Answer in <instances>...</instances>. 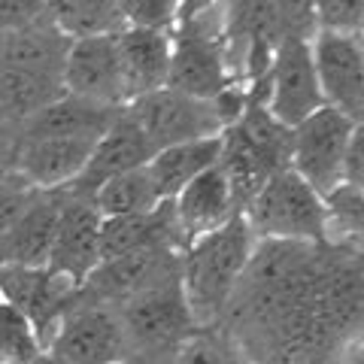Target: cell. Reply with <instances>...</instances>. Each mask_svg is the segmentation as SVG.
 <instances>
[{
  "label": "cell",
  "instance_id": "6da1fadb",
  "mask_svg": "<svg viewBox=\"0 0 364 364\" xmlns=\"http://www.w3.org/2000/svg\"><path fill=\"white\" fill-rule=\"evenodd\" d=\"M255 243L258 240L252 228L246 225V215L237 213L231 222L182 249L179 282L198 328H215L222 322L249 258H252Z\"/></svg>",
  "mask_w": 364,
  "mask_h": 364
},
{
  "label": "cell",
  "instance_id": "7a4b0ae2",
  "mask_svg": "<svg viewBox=\"0 0 364 364\" xmlns=\"http://www.w3.org/2000/svg\"><path fill=\"white\" fill-rule=\"evenodd\" d=\"M255 240L325 246V198L291 167L277 170L243 207Z\"/></svg>",
  "mask_w": 364,
  "mask_h": 364
},
{
  "label": "cell",
  "instance_id": "3957f363",
  "mask_svg": "<svg viewBox=\"0 0 364 364\" xmlns=\"http://www.w3.org/2000/svg\"><path fill=\"white\" fill-rule=\"evenodd\" d=\"M119 310L124 337H128L131 355L149 358L167 364V358L186 343V340L200 331L195 316L188 310V301L182 294V282H164L158 289L112 304Z\"/></svg>",
  "mask_w": 364,
  "mask_h": 364
},
{
  "label": "cell",
  "instance_id": "277c9868",
  "mask_svg": "<svg viewBox=\"0 0 364 364\" xmlns=\"http://www.w3.org/2000/svg\"><path fill=\"white\" fill-rule=\"evenodd\" d=\"M131 355L119 310L112 304L76 298L43 343L46 364H112Z\"/></svg>",
  "mask_w": 364,
  "mask_h": 364
},
{
  "label": "cell",
  "instance_id": "5b68a950",
  "mask_svg": "<svg viewBox=\"0 0 364 364\" xmlns=\"http://www.w3.org/2000/svg\"><path fill=\"white\" fill-rule=\"evenodd\" d=\"M358 128L361 124L334 107H318L313 116L291 128L289 167L325 198L343 182V155Z\"/></svg>",
  "mask_w": 364,
  "mask_h": 364
},
{
  "label": "cell",
  "instance_id": "8992f818",
  "mask_svg": "<svg viewBox=\"0 0 364 364\" xmlns=\"http://www.w3.org/2000/svg\"><path fill=\"white\" fill-rule=\"evenodd\" d=\"M124 107H128L131 119L140 124L146 140L152 143V149H164V146L186 140H203V136H219L225 131V122L213 100L186 95V91H176L170 85L155 88Z\"/></svg>",
  "mask_w": 364,
  "mask_h": 364
},
{
  "label": "cell",
  "instance_id": "52a82bcc",
  "mask_svg": "<svg viewBox=\"0 0 364 364\" xmlns=\"http://www.w3.org/2000/svg\"><path fill=\"white\" fill-rule=\"evenodd\" d=\"M264 107L286 128H294L318 107H325L310 55V40L279 37L264 73Z\"/></svg>",
  "mask_w": 364,
  "mask_h": 364
},
{
  "label": "cell",
  "instance_id": "ba28073f",
  "mask_svg": "<svg viewBox=\"0 0 364 364\" xmlns=\"http://www.w3.org/2000/svg\"><path fill=\"white\" fill-rule=\"evenodd\" d=\"M179 267H182V249H170V246L104 258L79 286V298L100 304H122L134 298V294H143L149 289L164 286V282L179 279Z\"/></svg>",
  "mask_w": 364,
  "mask_h": 364
},
{
  "label": "cell",
  "instance_id": "9c48e42d",
  "mask_svg": "<svg viewBox=\"0 0 364 364\" xmlns=\"http://www.w3.org/2000/svg\"><path fill=\"white\" fill-rule=\"evenodd\" d=\"M316 79L322 88L325 107L349 116L361 124L364 116V43L361 37L316 31L310 40Z\"/></svg>",
  "mask_w": 364,
  "mask_h": 364
},
{
  "label": "cell",
  "instance_id": "30bf717a",
  "mask_svg": "<svg viewBox=\"0 0 364 364\" xmlns=\"http://www.w3.org/2000/svg\"><path fill=\"white\" fill-rule=\"evenodd\" d=\"M100 225H104V215L97 213L95 200L61 191L58 222H55L52 252L46 267L67 277L73 286H82L88 273L100 264Z\"/></svg>",
  "mask_w": 364,
  "mask_h": 364
},
{
  "label": "cell",
  "instance_id": "8fae6325",
  "mask_svg": "<svg viewBox=\"0 0 364 364\" xmlns=\"http://www.w3.org/2000/svg\"><path fill=\"white\" fill-rule=\"evenodd\" d=\"M79 286L49 267H0V301L13 304L46 343Z\"/></svg>",
  "mask_w": 364,
  "mask_h": 364
},
{
  "label": "cell",
  "instance_id": "7c38bea8",
  "mask_svg": "<svg viewBox=\"0 0 364 364\" xmlns=\"http://www.w3.org/2000/svg\"><path fill=\"white\" fill-rule=\"evenodd\" d=\"M91 149V136H31L16 143L9 170L37 191H61L79 179Z\"/></svg>",
  "mask_w": 364,
  "mask_h": 364
},
{
  "label": "cell",
  "instance_id": "4fadbf2b",
  "mask_svg": "<svg viewBox=\"0 0 364 364\" xmlns=\"http://www.w3.org/2000/svg\"><path fill=\"white\" fill-rule=\"evenodd\" d=\"M152 155H155L152 143L146 140L140 124L131 119L128 107H122L109 128L95 140V149H91L88 164H85L82 173H79V179L70 182V186L61 188V191H73V195L91 198L97 186H104L107 179L119 176V173L143 167Z\"/></svg>",
  "mask_w": 364,
  "mask_h": 364
},
{
  "label": "cell",
  "instance_id": "5bb4252c",
  "mask_svg": "<svg viewBox=\"0 0 364 364\" xmlns=\"http://www.w3.org/2000/svg\"><path fill=\"white\" fill-rule=\"evenodd\" d=\"M61 82H64V91H70L76 97L95 100V104L124 107L116 33L73 40L64 61Z\"/></svg>",
  "mask_w": 364,
  "mask_h": 364
},
{
  "label": "cell",
  "instance_id": "9a60e30c",
  "mask_svg": "<svg viewBox=\"0 0 364 364\" xmlns=\"http://www.w3.org/2000/svg\"><path fill=\"white\" fill-rule=\"evenodd\" d=\"M170 203H173L176 228H179L186 246L191 240H198V237L215 231V228H222L225 222H231L237 213H243L237 207L234 188L219 164L207 167L203 173L191 179L188 186H182L179 195Z\"/></svg>",
  "mask_w": 364,
  "mask_h": 364
},
{
  "label": "cell",
  "instance_id": "2e32d148",
  "mask_svg": "<svg viewBox=\"0 0 364 364\" xmlns=\"http://www.w3.org/2000/svg\"><path fill=\"white\" fill-rule=\"evenodd\" d=\"M170 46H173L170 31L122 28L116 33V52H119L124 104H131V100L167 85Z\"/></svg>",
  "mask_w": 364,
  "mask_h": 364
},
{
  "label": "cell",
  "instance_id": "e0dca14e",
  "mask_svg": "<svg viewBox=\"0 0 364 364\" xmlns=\"http://www.w3.org/2000/svg\"><path fill=\"white\" fill-rule=\"evenodd\" d=\"M61 191H40L0 237V267H46L58 222Z\"/></svg>",
  "mask_w": 364,
  "mask_h": 364
},
{
  "label": "cell",
  "instance_id": "ac0fdd59",
  "mask_svg": "<svg viewBox=\"0 0 364 364\" xmlns=\"http://www.w3.org/2000/svg\"><path fill=\"white\" fill-rule=\"evenodd\" d=\"M158 246L186 249L170 200H161L149 213L112 215V219H104V225H100V261Z\"/></svg>",
  "mask_w": 364,
  "mask_h": 364
},
{
  "label": "cell",
  "instance_id": "d6986e66",
  "mask_svg": "<svg viewBox=\"0 0 364 364\" xmlns=\"http://www.w3.org/2000/svg\"><path fill=\"white\" fill-rule=\"evenodd\" d=\"M70 43L46 16L0 37V67H16L61 79Z\"/></svg>",
  "mask_w": 364,
  "mask_h": 364
},
{
  "label": "cell",
  "instance_id": "ffe728a7",
  "mask_svg": "<svg viewBox=\"0 0 364 364\" xmlns=\"http://www.w3.org/2000/svg\"><path fill=\"white\" fill-rule=\"evenodd\" d=\"M119 109L122 107L95 104V100H85L64 91L58 100H52L46 109H40L16 134V143L31 140V136H91V140H97L112 124V119L119 116Z\"/></svg>",
  "mask_w": 364,
  "mask_h": 364
},
{
  "label": "cell",
  "instance_id": "44dd1931",
  "mask_svg": "<svg viewBox=\"0 0 364 364\" xmlns=\"http://www.w3.org/2000/svg\"><path fill=\"white\" fill-rule=\"evenodd\" d=\"M61 95V79L16 70V67H0V131L16 140V134Z\"/></svg>",
  "mask_w": 364,
  "mask_h": 364
},
{
  "label": "cell",
  "instance_id": "7402d4cb",
  "mask_svg": "<svg viewBox=\"0 0 364 364\" xmlns=\"http://www.w3.org/2000/svg\"><path fill=\"white\" fill-rule=\"evenodd\" d=\"M219 152H222V134L155 149V155L146 161V170H149V176L155 182L158 198L173 200L182 186H188L207 167L219 164Z\"/></svg>",
  "mask_w": 364,
  "mask_h": 364
},
{
  "label": "cell",
  "instance_id": "603a6c76",
  "mask_svg": "<svg viewBox=\"0 0 364 364\" xmlns=\"http://www.w3.org/2000/svg\"><path fill=\"white\" fill-rule=\"evenodd\" d=\"M43 16L67 40L104 37V33H119L124 28L119 0H43Z\"/></svg>",
  "mask_w": 364,
  "mask_h": 364
},
{
  "label": "cell",
  "instance_id": "cb8c5ba5",
  "mask_svg": "<svg viewBox=\"0 0 364 364\" xmlns=\"http://www.w3.org/2000/svg\"><path fill=\"white\" fill-rule=\"evenodd\" d=\"M91 200H95V207H97V213L104 215V219H112V215L149 213V210H155L158 203H161L146 164L136 167V170H128V173H119V176L107 179L104 186L95 188Z\"/></svg>",
  "mask_w": 364,
  "mask_h": 364
},
{
  "label": "cell",
  "instance_id": "d4e9b609",
  "mask_svg": "<svg viewBox=\"0 0 364 364\" xmlns=\"http://www.w3.org/2000/svg\"><path fill=\"white\" fill-rule=\"evenodd\" d=\"M361 186L340 182L325 195V246L331 249H361L364 225Z\"/></svg>",
  "mask_w": 364,
  "mask_h": 364
},
{
  "label": "cell",
  "instance_id": "484cf974",
  "mask_svg": "<svg viewBox=\"0 0 364 364\" xmlns=\"http://www.w3.org/2000/svg\"><path fill=\"white\" fill-rule=\"evenodd\" d=\"M43 343L13 304L0 301V364H40Z\"/></svg>",
  "mask_w": 364,
  "mask_h": 364
},
{
  "label": "cell",
  "instance_id": "4316f807",
  "mask_svg": "<svg viewBox=\"0 0 364 364\" xmlns=\"http://www.w3.org/2000/svg\"><path fill=\"white\" fill-rule=\"evenodd\" d=\"M167 364H243V358L219 328H200L167 358Z\"/></svg>",
  "mask_w": 364,
  "mask_h": 364
},
{
  "label": "cell",
  "instance_id": "83f0119b",
  "mask_svg": "<svg viewBox=\"0 0 364 364\" xmlns=\"http://www.w3.org/2000/svg\"><path fill=\"white\" fill-rule=\"evenodd\" d=\"M316 31L361 37L364 31V0H313Z\"/></svg>",
  "mask_w": 364,
  "mask_h": 364
},
{
  "label": "cell",
  "instance_id": "f1b7e54d",
  "mask_svg": "<svg viewBox=\"0 0 364 364\" xmlns=\"http://www.w3.org/2000/svg\"><path fill=\"white\" fill-rule=\"evenodd\" d=\"M124 28L173 31L182 13V0H119Z\"/></svg>",
  "mask_w": 364,
  "mask_h": 364
},
{
  "label": "cell",
  "instance_id": "f546056e",
  "mask_svg": "<svg viewBox=\"0 0 364 364\" xmlns=\"http://www.w3.org/2000/svg\"><path fill=\"white\" fill-rule=\"evenodd\" d=\"M37 195L40 191L33 186H28L21 176H16L13 170H6V173L0 176V237L9 231V225L25 213V207Z\"/></svg>",
  "mask_w": 364,
  "mask_h": 364
},
{
  "label": "cell",
  "instance_id": "4dcf8cb0",
  "mask_svg": "<svg viewBox=\"0 0 364 364\" xmlns=\"http://www.w3.org/2000/svg\"><path fill=\"white\" fill-rule=\"evenodd\" d=\"M270 4H273V13H277L282 37H298V40L316 37L313 0H270Z\"/></svg>",
  "mask_w": 364,
  "mask_h": 364
},
{
  "label": "cell",
  "instance_id": "1f68e13d",
  "mask_svg": "<svg viewBox=\"0 0 364 364\" xmlns=\"http://www.w3.org/2000/svg\"><path fill=\"white\" fill-rule=\"evenodd\" d=\"M43 16V0H0V37Z\"/></svg>",
  "mask_w": 364,
  "mask_h": 364
},
{
  "label": "cell",
  "instance_id": "d6a6232c",
  "mask_svg": "<svg viewBox=\"0 0 364 364\" xmlns=\"http://www.w3.org/2000/svg\"><path fill=\"white\" fill-rule=\"evenodd\" d=\"M343 182H349V186H361V182H364V136H361V128L352 134V140L346 146V155H343Z\"/></svg>",
  "mask_w": 364,
  "mask_h": 364
},
{
  "label": "cell",
  "instance_id": "836d02e7",
  "mask_svg": "<svg viewBox=\"0 0 364 364\" xmlns=\"http://www.w3.org/2000/svg\"><path fill=\"white\" fill-rule=\"evenodd\" d=\"M13 149H16V140L9 134L0 131V173L9 170V161H13Z\"/></svg>",
  "mask_w": 364,
  "mask_h": 364
},
{
  "label": "cell",
  "instance_id": "e575fe53",
  "mask_svg": "<svg viewBox=\"0 0 364 364\" xmlns=\"http://www.w3.org/2000/svg\"><path fill=\"white\" fill-rule=\"evenodd\" d=\"M112 364H158V361H149V358H140V355H128L122 361H112Z\"/></svg>",
  "mask_w": 364,
  "mask_h": 364
},
{
  "label": "cell",
  "instance_id": "d590c367",
  "mask_svg": "<svg viewBox=\"0 0 364 364\" xmlns=\"http://www.w3.org/2000/svg\"><path fill=\"white\" fill-rule=\"evenodd\" d=\"M40 364H46V361H40Z\"/></svg>",
  "mask_w": 364,
  "mask_h": 364
},
{
  "label": "cell",
  "instance_id": "8d00e7d4",
  "mask_svg": "<svg viewBox=\"0 0 364 364\" xmlns=\"http://www.w3.org/2000/svg\"><path fill=\"white\" fill-rule=\"evenodd\" d=\"M0 176H4V173H0Z\"/></svg>",
  "mask_w": 364,
  "mask_h": 364
}]
</instances>
